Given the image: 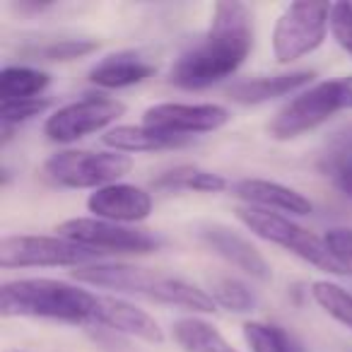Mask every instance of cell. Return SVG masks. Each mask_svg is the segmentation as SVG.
I'll return each instance as SVG.
<instances>
[{
	"label": "cell",
	"instance_id": "obj_1",
	"mask_svg": "<svg viewBox=\"0 0 352 352\" xmlns=\"http://www.w3.org/2000/svg\"><path fill=\"white\" fill-rule=\"evenodd\" d=\"M251 51L254 17L249 6L236 0L215 3L206 36L174 60L169 82L182 89H208L232 78Z\"/></svg>",
	"mask_w": 352,
	"mask_h": 352
},
{
	"label": "cell",
	"instance_id": "obj_2",
	"mask_svg": "<svg viewBox=\"0 0 352 352\" xmlns=\"http://www.w3.org/2000/svg\"><path fill=\"white\" fill-rule=\"evenodd\" d=\"M104 294L54 278L10 280L0 289V314L6 318H46V321L99 326Z\"/></svg>",
	"mask_w": 352,
	"mask_h": 352
},
{
	"label": "cell",
	"instance_id": "obj_3",
	"mask_svg": "<svg viewBox=\"0 0 352 352\" xmlns=\"http://www.w3.org/2000/svg\"><path fill=\"white\" fill-rule=\"evenodd\" d=\"M338 111H352V75L323 80L292 97L268 123L273 140H294L328 123Z\"/></svg>",
	"mask_w": 352,
	"mask_h": 352
},
{
	"label": "cell",
	"instance_id": "obj_4",
	"mask_svg": "<svg viewBox=\"0 0 352 352\" xmlns=\"http://www.w3.org/2000/svg\"><path fill=\"white\" fill-rule=\"evenodd\" d=\"M236 220L251 234L268 241V244H275L280 249L289 251L297 258H302L304 263H311L318 270H326L331 275H340V278L342 275H352V270L331 254L323 236H316L314 232L304 230L292 217L280 215V212L261 210V208L241 206L236 208Z\"/></svg>",
	"mask_w": 352,
	"mask_h": 352
},
{
	"label": "cell",
	"instance_id": "obj_5",
	"mask_svg": "<svg viewBox=\"0 0 352 352\" xmlns=\"http://www.w3.org/2000/svg\"><path fill=\"white\" fill-rule=\"evenodd\" d=\"M133 169V157L123 152H92V150H63L51 155L41 166V174L58 188H104L118 184Z\"/></svg>",
	"mask_w": 352,
	"mask_h": 352
},
{
	"label": "cell",
	"instance_id": "obj_6",
	"mask_svg": "<svg viewBox=\"0 0 352 352\" xmlns=\"http://www.w3.org/2000/svg\"><path fill=\"white\" fill-rule=\"evenodd\" d=\"M104 254L60 234H8L0 239V268H85L102 263Z\"/></svg>",
	"mask_w": 352,
	"mask_h": 352
},
{
	"label": "cell",
	"instance_id": "obj_7",
	"mask_svg": "<svg viewBox=\"0 0 352 352\" xmlns=\"http://www.w3.org/2000/svg\"><path fill=\"white\" fill-rule=\"evenodd\" d=\"M333 3H289L273 27V56L289 65L321 49L331 25Z\"/></svg>",
	"mask_w": 352,
	"mask_h": 352
},
{
	"label": "cell",
	"instance_id": "obj_8",
	"mask_svg": "<svg viewBox=\"0 0 352 352\" xmlns=\"http://www.w3.org/2000/svg\"><path fill=\"white\" fill-rule=\"evenodd\" d=\"M126 113V104L121 99L107 97V94H87L82 99L56 109L44 123V135L51 142L70 145L87 135L107 131ZM111 131V128H109Z\"/></svg>",
	"mask_w": 352,
	"mask_h": 352
},
{
	"label": "cell",
	"instance_id": "obj_9",
	"mask_svg": "<svg viewBox=\"0 0 352 352\" xmlns=\"http://www.w3.org/2000/svg\"><path fill=\"white\" fill-rule=\"evenodd\" d=\"M60 236L75 241L80 246H87L99 254H155L162 246V239L147 230L138 227L116 225V222L99 220V217H70L56 227Z\"/></svg>",
	"mask_w": 352,
	"mask_h": 352
},
{
	"label": "cell",
	"instance_id": "obj_10",
	"mask_svg": "<svg viewBox=\"0 0 352 352\" xmlns=\"http://www.w3.org/2000/svg\"><path fill=\"white\" fill-rule=\"evenodd\" d=\"M232 113L220 104H186L160 102L142 113V126L176 138H193L203 133H215L230 123Z\"/></svg>",
	"mask_w": 352,
	"mask_h": 352
},
{
	"label": "cell",
	"instance_id": "obj_11",
	"mask_svg": "<svg viewBox=\"0 0 352 352\" xmlns=\"http://www.w3.org/2000/svg\"><path fill=\"white\" fill-rule=\"evenodd\" d=\"M152 208L155 201L150 191L123 182L97 188L87 198V210L92 212V217L128 227L145 222L152 215Z\"/></svg>",
	"mask_w": 352,
	"mask_h": 352
},
{
	"label": "cell",
	"instance_id": "obj_12",
	"mask_svg": "<svg viewBox=\"0 0 352 352\" xmlns=\"http://www.w3.org/2000/svg\"><path fill=\"white\" fill-rule=\"evenodd\" d=\"M198 236H201V241L208 249H212V254H217L222 261L234 265L236 270H241L249 278L261 280V283H268L273 278V270H270V263L265 261V256L232 227L210 222V225L198 227Z\"/></svg>",
	"mask_w": 352,
	"mask_h": 352
},
{
	"label": "cell",
	"instance_id": "obj_13",
	"mask_svg": "<svg viewBox=\"0 0 352 352\" xmlns=\"http://www.w3.org/2000/svg\"><path fill=\"white\" fill-rule=\"evenodd\" d=\"M232 196L251 208L280 212L287 217H307L314 212V203L304 193L268 179H239L232 184Z\"/></svg>",
	"mask_w": 352,
	"mask_h": 352
},
{
	"label": "cell",
	"instance_id": "obj_14",
	"mask_svg": "<svg viewBox=\"0 0 352 352\" xmlns=\"http://www.w3.org/2000/svg\"><path fill=\"white\" fill-rule=\"evenodd\" d=\"M99 328H109L113 333L138 338V340H145L150 345L164 342V331L152 314H147L145 309L135 307V304L126 302L121 297H111V294H104Z\"/></svg>",
	"mask_w": 352,
	"mask_h": 352
},
{
	"label": "cell",
	"instance_id": "obj_15",
	"mask_svg": "<svg viewBox=\"0 0 352 352\" xmlns=\"http://www.w3.org/2000/svg\"><path fill=\"white\" fill-rule=\"evenodd\" d=\"M316 78L314 70H289V73L278 75H261V78L241 80L230 87V99L244 107H256V104L273 102L278 97H287V94L302 92L309 87V82Z\"/></svg>",
	"mask_w": 352,
	"mask_h": 352
},
{
	"label": "cell",
	"instance_id": "obj_16",
	"mask_svg": "<svg viewBox=\"0 0 352 352\" xmlns=\"http://www.w3.org/2000/svg\"><path fill=\"white\" fill-rule=\"evenodd\" d=\"M157 73V65L138 51H118L89 70V82L102 89H126L142 85Z\"/></svg>",
	"mask_w": 352,
	"mask_h": 352
},
{
	"label": "cell",
	"instance_id": "obj_17",
	"mask_svg": "<svg viewBox=\"0 0 352 352\" xmlns=\"http://www.w3.org/2000/svg\"><path fill=\"white\" fill-rule=\"evenodd\" d=\"M145 299L157 304H166V307H179L186 309L193 314H215L217 304L210 297V292L201 289L198 285H191L182 278H174V275L155 273L150 289H147Z\"/></svg>",
	"mask_w": 352,
	"mask_h": 352
},
{
	"label": "cell",
	"instance_id": "obj_18",
	"mask_svg": "<svg viewBox=\"0 0 352 352\" xmlns=\"http://www.w3.org/2000/svg\"><path fill=\"white\" fill-rule=\"evenodd\" d=\"M193 138H176L166 133L152 131L147 126H113L111 131L104 133L102 142L113 152L123 155H138V152H160L174 150V147H186Z\"/></svg>",
	"mask_w": 352,
	"mask_h": 352
},
{
	"label": "cell",
	"instance_id": "obj_19",
	"mask_svg": "<svg viewBox=\"0 0 352 352\" xmlns=\"http://www.w3.org/2000/svg\"><path fill=\"white\" fill-rule=\"evenodd\" d=\"M171 340L182 352H239L212 323L186 316L171 323Z\"/></svg>",
	"mask_w": 352,
	"mask_h": 352
},
{
	"label": "cell",
	"instance_id": "obj_20",
	"mask_svg": "<svg viewBox=\"0 0 352 352\" xmlns=\"http://www.w3.org/2000/svg\"><path fill=\"white\" fill-rule=\"evenodd\" d=\"M51 85V75L46 70L32 65H6L0 70V104L36 99Z\"/></svg>",
	"mask_w": 352,
	"mask_h": 352
},
{
	"label": "cell",
	"instance_id": "obj_21",
	"mask_svg": "<svg viewBox=\"0 0 352 352\" xmlns=\"http://www.w3.org/2000/svg\"><path fill=\"white\" fill-rule=\"evenodd\" d=\"M155 188H169V191H196V193H222L230 191L232 184L222 174L201 169V166H176V169L162 174Z\"/></svg>",
	"mask_w": 352,
	"mask_h": 352
},
{
	"label": "cell",
	"instance_id": "obj_22",
	"mask_svg": "<svg viewBox=\"0 0 352 352\" xmlns=\"http://www.w3.org/2000/svg\"><path fill=\"white\" fill-rule=\"evenodd\" d=\"M244 340L251 347V352H304V345L297 340V336L278 323L268 321H246Z\"/></svg>",
	"mask_w": 352,
	"mask_h": 352
},
{
	"label": "cell",
	"instance_id": "obj_23",
	"mask_svg": "<svg viewBox=\"0 0 352 352\" xmlns=\"http://www.w3.org/2000/svg\"><path fill=\"white\" fill-rule=\"evenodd\" d=\"M99 49L97 39H49L39 44L25 46L22 56L30 60H51V63H65V60L85 58Z\"/></svg>",
	"mask_w": 352,
	"mask_h": 352
},
{
	"label": "cell",
	"instance_id": "obj_24",
	"mask_svg": "<svg viewBox=\"0 0 352 352\" xmlns=\"http://www.w3.org/2000/svg\"><path fill=\"white\" fill-rule=\"evenodd\" d=\"M318 169L342 196L352 201V138L333 142L318 162Z\"/></svg>",
	"mask_w": 352,
	"mask_h": 352
},
{
	"label": "cell",
	"instance_id": "obj_25",
	"mask_svg": "<svg viewBox=\"0 0 352 352\" xmlns=\"http://www.w3.org/2000/svg\"><path fill=\"white\" fill-rule=\"evenodd\" d=\"M309 292H311L314 302L323 309V314H328L333 321L352 331V292H347L345 287L331 283V280H314Z\"/></svg>",
	"mask_w": 352,
	"mask_h": 352
},
{
	"label": "cell",
	"instance_id": "obj_26",
	"mask_svg": "<svg viewBox=\"0 0 352 352\" xmlns=\"http://www.w3.org/2000/svg\"><path fill=\"white\" fill-rule=\"evenodd\" d=\"M210 297L215 299L217 307L227 309L232 314H249L256 309L258 297L246 283H241L239 278H215L210 283Z\"/></svg>",
	"mask_w": 352,
	"mask_h": 352
},
{
	"label": "cell",
	"instance_id": "obj_27",
	"mask_svg": "<svg viewBox=\"0 0 352 352\" xmlns=\"http://www.w3.org/2000/svg\"><path fill=\"white\" fill-rule=\"evenodd\" d=\"M51 109V99H22V102H3L0 104V126H20L25 121H32L34 116H41Z\"/></svg>",
	"mask_w": 352,
	"mask_h": 352
},
{
	"label": "cell",
	"instance_id": "obj_28",
	"mask_svg": "<svg viewBox=\"0 0 352 352\" xmlns=\"http://www.w3.org/2000/svg\"><path fill=\"white\" fill-rule=\"evenodd\" d=\"M328 32L336 44L352 58V3H333Z\"/></svg>",
	"mask_w": 352,
	"mask_h": 352
},
{
	"label": "cell",
	"instance_id": "obj_29",
	"mask_svg": "<svg viewBox=\"0 0 352 352\" xmlns=\"http://www.w3.org/2000/svg\"><path fill=\"white\" fill-rule=\"evenodd\" d=\"M331 254L352 270V227H333L323 234Z\"/></svg>",
	"mask_w": 352,
	"mask_h": 352
}]
</instances>
